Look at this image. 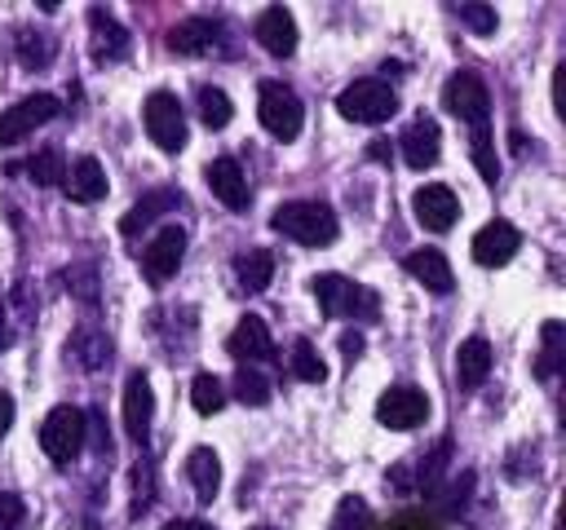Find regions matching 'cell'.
<instances>
[{
	"instance_id": "cell-1",
	"label": "cell",
	"mask_w": 566,
	"mask_h": 530,
	"mask_svg": "<svg viewBox=\"0 0 566 530\" xmlns=\"http://www.w3.org/2000/svg\"><path fill=\"white\" fill-rule=\"evenodd\" d=\"M270 225L279 234H287L292 243L301 247H327L336 239V212L318 199H292V203H279Z\"/></svg>"
},
{
	"instance_id": "cell-2",
	"label": "cell",
	"mask_w": 566,
	"mask_h": 530,
	"mask_svg": "<svg viewBox=\"0 0 566 530\" xmlns=\"http://www.w3.org/2000/svg\"><path fill=\"white\" fill-rule=\"evenodd\" d=\"M310 292L318 296V309L327 318H376V296L367 287H358L354 278L340 274H318L310 283Z\"/></svg>"
},
{
	"instance_id": "cell-3",
	"label": "cell",
	"mask_w": 566,
	"mask_h": 530,
	"mask_svg": "<svg viewBox=\"0 0 566 530\" xmlns=\"http://www.w3.org/2000/svg\"><path fill=\"white\" fill-rule=\"evenodd\" d=\"M336 110L349 124H380V119H389L398 110V93L385 80H354L349 88H340Z\"/></svg>"
},
{
	"instance_id": "cell-4",
	"label": "cell",
	"mask_w": 566,
	"mask_h": 530,
	"mask_svg": "<svg viewBox=\"0 0 566 530\" xmlns=\"http://www.w3.org/2000/svg\"><path fill=\"white\" fill-rule=\"evenodd\" d=\"M84 411L80 406H57V411H49L44 415V424H40V446H44V455L53 459V464H71L75 455H80V446H84Z\"/></svg>"
},
{
	"instance_id": "cell-5",
	"label": "cell",
	"mask_w": 566,
	"mask_h": 530,
	"mask_svg": "<svg viewBox=\"0 0 566 530\" xmlns=\"http://www.w3.org/2000/svg\"><path fill=\"white\" fill-rule=\"evenodd\" d=\"M442 106H447L451 115L469 119V128L491 124V88H486L482 75H473V71L447 75V84H442Z\"/></svg>"
},
{
	"instance_id": "cell-6",
	"label": "cell",
	"mask_w": 566,
	"mask_h": 530,
	"mask_svg": "<svg viewBox=\"0 0 566 530\" xmlns=\"http://www.w3.org/2000/svg\"><path fill=\"white\" fill-rule=\"evenodd\" d=\"M256 115H261V124H265L270 137L292 141V137L301 132L305 106H301V97H296L292 88H283L279 80H265V84H261V106H256Z\"/></svg>"
},
{
	"instance_id": "cell-7",
	"label": "cell",
	"mask_w": 566,
	"mask_h": 530,
	"mask_svg": "<svg viewBox=\"0 0 566 530\" xmlns=\"http://www.w3.org/2000/svg\"><path fill=\"white\" fill-rule=\"evenodd\" d=\"M62 110V102L53 93H31L22 102H13L9 110H0V146H18L27 132H35L40 124H49Z\"/></svg>"
},
{
	"instance_id": "cell-8",
	"label": "cell",
	"mask_w": 566,
	"mask_h": 530,
	"mask_svg": "<svg viewBox=\"0 0 566 530\" xmlns=\"http://www.w3.org/2000/svg\"><path fill=\"white\" fill-rule=\"evenodd\" d=\"M424 415H429V398H424V389H416V384H394V389H385L380 402H376V420H380L385 428H398V433L420 428Z\"/></svg>"
},
{
	"instance_id": "cell-9",
	"label": "cell",
	"mask_w": 566,
	"mask_h": 530,
	"mask_svg": "<svg viewBox=\"0 0 566 530\" xmlns=\"http://www.w3.org/2000/svg\"><path fill=\"white\" fill-rule=\"evenodd\" d=\"M181 256H186V230L172 225V221L159 225V234L150 239V247H146V256H142V274H146V283H150V287H164V283L177 274Z\"/></svg>"
},
{
	"instance_id": "cell-10",
	"label": "cell",
	"mask_w": 566,
	"mask_h": 530,
	"mask_svg": "<svg viewBox=\"0 0 566 530\" xmlns=\"http://www.w3.org/2000/svg\"><path fill=\"white\" fill-rule=\"evenodd\" d=\"M146 132L159 150H181L186 146V115L172 93H150L146 97Z\"/></svg>"
},
{
	"instance_id": "cell-11",
	"label": "cell",
	"mask_w": 566,
	"mask_h": 530,
	"mask_svg": "<svg viewBox=\"0 0 566 530\" xmlns=\"http://www.w3.org/2000/svg\"><path fill=\"white\" fill-rule=\"evenodd\" d=\"M411 212L424 230H451L460 216V199L451 194V186H420L411 194Z\"/></svg>"
},
{
	"instance_id": "cell-12",
	"label": "cell",
	"mask_w": 566,
	"mask_h": 530,
	"mask_svg": "<svg viewBox=\"0 0 566 530\" xmlns=\"http://www.w3.org/2000/svg\"><path fill=\"white\" fill-rule=\"evenodd\" d=\"M517 247H522V234H517L509 221H486V225L473 234V261H478V265H486V269H495V265L513 261V256H517Z\"/></svg>"
},
{
	"instance_id": "cell-13",
	"label": "cell",
	"mask_w": 566,
	"mask_h": 530,
	"mask_svg": "<svg viewBox=\"0 0 566 530\" xmlns=\"http://www.w3.org/2000/svg\"><path fill=\"white\" fill-rule=\"evenodd\" d=\"M398 150H402V159H407L411 168H433L438 155H442V132H438V124H433L429 115H416V119L402 128Z\"/></svg>"
},
{
	"instance_id": "cell-14",
	"label": "cell",
	"mask_w": 566,
	"mask_h": 530,
	"mask_svg": "<svg viewBox=\"0 0 566 530\" xmlns=\"http://www.w3.org/2000/svg\"><path fill=\"white\" fill-rule=\"evenodd\" d=\"M252 35H256V44H261L265 53H274V57H287V53L296 49V22H292V13H287L283 4H270V9L256 18Z\"/></svg>"
},
{
	"instance_id": "cell-15",
	"label": "cell",
	"mask_w": 566,
	"mask_h": 530,
	"mask_svg": "<svg viewBox=\"0 0 566 530\" xmlns=\"http://www.w3.org/2000/svg\"><path fill=\"white\" fill-rule=\"evenodd\" d=\"M203 177H208V190H212L230 212H243V208H248V186H243V168H239L234 155L212 159Z\"/></svg>"
},
{
	"instance_id": "cell-16",
	"label": "cell",
	"mask_w": 566,
	"mask_h": 530,
	"mask_svg": "<svg viewBox=\"0 0 566 530\" xmlns=\"http://www.w3.org/2000/svg\"><path fill=\"white\" fill-rule=\"evenodd\" d=\"M230 353L239 358V362H270L274 358V340H270V327L256 318V314H243L239 322H234V336H230Z\"/></svg>"
},
{
	"instance_id": "cell-17",
	"label": "cell",
	"mask_w": 566,
	"mask_h": 530,
	"mask_svg": "<svg viewBox=\"0 0 566 530\" xmlns=\"http://www.w3.org/2000/svg\"><path fill=\"white\" fill-rule=\"evenodd\" d=\"M150 415H155V393H150V380L146 375H133L124 384V428L133 442H146L150 433Z\"/></svg>"
},
{
	"instance_id": "cell-18",
	"label": "cell",
	"mask_w": 566,
	"mask_h": 530,
	"mask_svg": "<svg viewBox=\"0 0 566 530\" xmlns=\"http://www.w3.org/2000/svg\"><path fill=\"white\" fill-rule=\"evenodd\" d=\"M62 186H66V194H71L75 203H97V199L106 194V168H102L93 155H80V159H71Z\"/></svg>"
},
{
	"instance_id": "cell-19",
	"label": "cell",
	"mask_w": 566,
	"mask_h": 530,
	"mask_svg": "<svg viewBox=\"0 0 566 530\" xmlns=\"http://www.w3.org/2000/svg\"><path fill=\"white\" fill-rule=\"evenodd\" d=\"M407 274L416 283H424V292H451L455 287V274H451V265H447V256L438 247H416L407 256Z\"/></svg>"
},
{
	"instance_id": "cell-20",
	"label": "cell",
	"mask_w": 566,
	"mask_h": 530,
	"mask_svg": "<svg viewBox=\"0 0 566 530\" xmlns=\"http://www.w3.org/2000/svg\"><path fill=\"white\" fill-rule=\"evenodd\" d=\"M491 375V340L486 336H469L455 349V384L460 389H478Z\"/></svg>"
},
{
	"instance_id": "cell-21",
	"label": "cell",
	"mask_w": 566,
	"mask_h": 530,
	"mask_svg": "<svg viewBox=\"0 0 566 530\" xmlns=\"http://www.w3.org/2000/svg\"><path fill=\"white\" fill-rule=\"evenodd\" d=\"M212 40H217V18H186V22H177V26L168 31V49L181 53V57L208 53Z\"/></svg>"
},
{
	"instance_id": "cell-22",
	"label": "cell",
	"mask_w": 566,
	"mask_h": 530,
	"mask_svg": "<svg viewBox=\"0 0 566 530\" xmlns=\"http://www.w3.org/2000/svg\"><path fill=\"white\" fill-rule=\"evenodd\" d=\"M186 477H190V490H195V499H212L217 490H221V459L208 451V446H195L190 455H186Z\"/></svg>"
},
{
	"instance_id": "cell-23",
	"label": "cell",
	"mask_w": 566,
	"mask_h": 530,
	"mask_svg": "<svg viewBox=\"0 0 566 530\" xmlns=\"http://www.w3.org/2000/svg\"><path fill=\"white\" fill-rule=\"evenodd\" d=\"M234 265H239V283H243L248 292H265V287H270V278H274V256H270L265 247L243 252Z\"/></svg>"
},
{
	"instance_id": "cell-24",
	"label": "cell",
	"mask_w": 566,
	"mask_h": 530,
	"mask_svg": "<svg viewBox=\"0 0 566 530\" xmlns=\"http://www.w3.org/2000/svg\"><path fill=\"white\" fill-rule=\"evenodd\" d=\"M93 49H97V57H124L128 53V35L106 13H93Z\"/></svg>"
},
{
	"instance_id": "cell-25",
	"label": "cell",
	"mask_w": 566,
	"mask_h": 530,
	"mask_svg": "<svg viewBox=\"0 0 566 530\" xmlns=\"http://www.w3.org/2000/svg\"><path fill=\"white\" fill-rule=\"evenodd\" d=\"M230 115H234V106H230V97H226L221 88H212V84H208V88H199V119H203L212 132H217V128H226V124H230Z\"/></svg>"
},
{
	"instance_id": "cell-26",
	"label": "cell",
	"mask_w": 566,
	"mask_h": 530,
	"mask_svg": "<svg viewBox=\"0 0 566 530\" xmlns=\"http://www.w3.org/2000/svg\"><path fill=\"white\" fill-rule=\"evenodd\" d=\"M172 203H177V194H172V190H155L146 203H137V208H133V212L119 221V230H124V234H137V225L155 221V216H159L164 208H172Z\"/></svg>"
},
{
	"instance_id": "cell-27",
	"label": "cell",
	"mask_w": 566,
	"mask_h": 530,
	"mask_svg": "<svg viewBox=\"0 0 566 530\" xmlns=\"http://www.w3.org/2000/svg\"><path fill=\"white\" fill-rule=\"evenodd\" d=\"M292 371H296L305 384H323V380H327V367H323V358H318V349H314L310 340H296V344H292Z\"/></svg>"
},
{
	"instance_id": "cell-28",
	"label": "cell",
	"mask_w": 566,
	"mask_h": 530,
	"mask_svg": "<svg viewBox=\"0 0 566 530\" xmlns=\"http://www.w3.org/2000/svg\"><path fill=\"white\" fill-rule=\"evenodd\" d=\"M221 402H226L221 380H212V375H195V384H190V406H195L199 415H217Z\"/></svg>"
},
{
	"instance_id": "cell-29",
	"label": "cell",
	"mask_w": 566,
	"mask_h": 530,
	"mask_svg": "<svg viewBox=\"0 0 566 530\" xmlns=\"http://www.w3.org/2000/svg\"><path fill=\"white\" fill-rule=\"evenodd\" d=\"M31 181L35 186H62V177H66V159L57 155V150H40L35 159H31Z\"/></svg>"
},
{
	"instance_id": "cell-30",
	"label": "cell",
	"mask_w": 566,
	"mask_h": 530,
	"mask_svg": "<svg viewBox=\"0 0 566 530\" xmlns=\"http://www.w3.org/2000/svg\"><path fill=\"white\" fill-rule=\"evenodd\" d=\"M234 393H239V402H248V406H261V402L270 398V380H265L261 371L243 367V371H234Z\"/></svg>"
},
{
	"instance_id": "cell-31",
	"label": "cell",
	"mask_w": 566,
	"mask_h": 530,
	"mask_svg": "<svg viewBox=\"0 0 566 530\" xmlns=\"http://www.w3.org/2000/svg\"><path fill=\"white\" fill-rule=\"evenodd\" d=\"M562 367V322H544V358L535 362V371L548 380Z\"/></svg>"
},
{
	"instance_id": "cell-32",
	"label": "cell",
	"mask_w": 566,
	"mask_h": 530,
	"mask_svg": "<svg viewBox=\"0 0 566 530\" xmlns=\"http://www.w3.org/2000/svg\"><path fill=\"white\" fill-rule=\"evenodd\" d=\"M455 13H460V22L473 31V35H491L495 31V9L491 4H455Z\"/></svg>"
},
{
	"instance_id": "cell-33",
	"label": "cell",
	"mask_w": 566,
	"mask_h": 530,
	"mask_svg": "<svg viewBox=\"0 0 566 530\" xmlns=\"http://www.w3.org/2000/svg\"><path fill=\"white\" fill-rule=\"evenodd\" d=\"M22 517H27V504H22L18 495L0 490V530H18V526H22Z\"/></svg>"
},
{
	"instance_id": "cell-34",
	"label": "cell",
	"mask_w": 566,
	"mask_h": 530,
	"mask_svg": "<svg viewBox=\"0 0 566 530\" xmlns=\"http://www.w3.org/2000/svg\"><path fill=\"white\" fill-rule=\"evenodd\" d=\"M18 44H22V66H44V57L35 53V49H49V40H44V35H35V40H31V31H27Z\"/></svg>"
},
{
	"instance_id": "cell-35",
	"label": "cell",
	"mask_w": 566,
	"mask_h": 530,
	"mask_svg": "<svg viewBox=\"0 0 566 530\" xmlns=\"http://www.w3.org/2000/svg\"><path fill=\"white\" fill-rule=\"evenodd\" d=\"M9 424H13V398H9V393H0V437L9 433Z\"/></svg>"
},
{
	"instance_id": "cell-36",
	"label": "cell",
	"mask_w": 566,
	"mask_h": 530,
	"mask_svg": "<svg viewBox=\"0 0 566 530\" xmlns=\"http://www.w3.org/2000/svg\"><path fill=\"white\" fill-rule=\"evenodd\" d=\"M159 530H217V526H208V521H168Z\"/></svg>"
},
{
	"instance_id": "cell-37",
	"label": "cell",
	"mask_w": 566,
	"mask_h": 530,
	"mask_svg": "<svg viewBox=\"0 0 566 530\" xmlns=\"http://www.w3.org/2000/svg\"><path fill=\"white\" fill-rule=\"evenodd\" d=\"M367 155H376L380 163H389V141H371V146H367Z\"/></svg>"
},
{
	"instance_id": "cell-38",
	"label": "cell",
	"mask_w": 566,
	"mask_h": 530,
	"mask_svg": "<svg viewBox=\"0 0 566 530\" xmlns=\"http://www.w3.org/2000/svg\"><path fill=\"white\" fill-rule=\"evenodd\" d=\"M0 349H9V327H4V318H0Z\"/></svg>"
},
{
	"instance_id": "cell-39",
	"label": "cell",
	"mask_w": 566,
	"mask_h": 530,
	"mask_svg": "<svg viewBox=\"0 0 566 530\" xmlns=\"http://www.w3.org/2000/svg\"><path fill=\"white\" fill-rule=\"evenodd\" d=\"M256 530H265V526H256Z\"/></svg>"
}]
</instances>
